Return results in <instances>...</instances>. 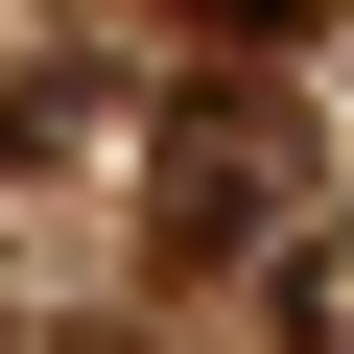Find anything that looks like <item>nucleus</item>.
<instances>
[{
  "label": "nucleus",
  "instance_id": "f03ea898",
  "mask_svg": "<svg viewBox=\"0 0 354 354\" xmlns=\"http://www.w3.org/2000/svg\"><path fill=\"white\" fill-rule=\"evenodd\" d=\"M283 354H354V213H330V236H283Z\"/></svg>",
  "mask_w": 354,
  "mask_h": 354
},
{
  "label": "nucleus",
  "instance_id": "f257e3e1",
  "mask_svg": "<svg viewBox=\"0 0 354 354\" xmlns=\"http://www.w3.org/2000/svg\"><path fill=\"white\" fill-rule=\"evenodd\" d=\"M283 189H307V142H283V95H260V71L165 95V142H142V236H165V260H260V236H283Z\"/></svg>",
  "mask_w": 354,
  "mask_h": 354
},
{
  "label": "nucleus",
  "instance_id": "7ed1b4c3",
  "mask_svg": "<svg viewBox=\"0 0 354 354\" xmlns=\"http://www.w3.org/2000/svg\"><path fill=\"white\" fill-rule=\"evenodd\" d=\"M189 24H213V48H307L330 0H189Z\"/></svg>",
  "mask_w": 354,
  "mask_h": 354
}]
</instances>
